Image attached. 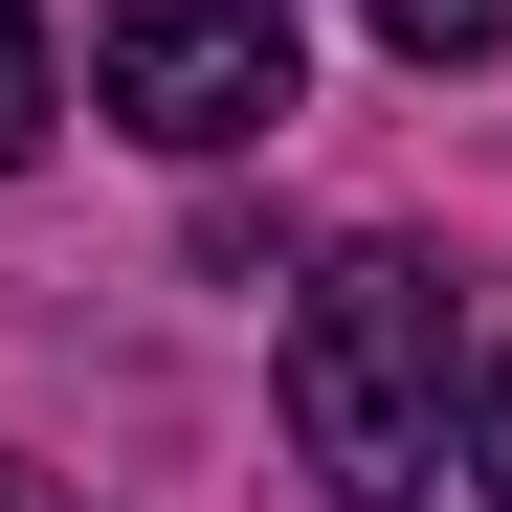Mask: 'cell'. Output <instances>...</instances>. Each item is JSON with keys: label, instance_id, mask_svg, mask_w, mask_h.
Masks as SVG:
<instances>
[{"label": "cell", "instance_id": "6da1fadb", "mask_svg": "<svg viewBox=\"0 0 512 512\" xmlns=\"http://www.w3.org/2000/svg\"><path fill=\"white\" fill-rule=\"evenodd\" d=\"M290 446L334 512H423L468 468V334H446V268L423 245H334V268L290 290Z\"/></svg>", "mask_w": 512, "mask_h": 512}, {"label": "cell", "instance_id": "7a4b0ae2", "mask_svg": "<svg viewBox=\"0 0 512 512\" xmlns=\"http://www.w3.org/2000/svg\"><path fill=\"white\" fill-rule=\"evenodd\" d=\"M290 0H112V45H90V112L156 134V156H245L290 112Z\"/></svg>", "mask_w": 512, "mask_h": 512}, {"label": "cell", "instance_id": "3957f363", "mask_svg": "<svg viewBox=\"0 0 512 512\" xmlns=\"http://www.w3.org/2000/svg\"><path fill=\"white\" fill-rule=\"evenodd\" d=\"M67 134V67H45V0H0V179Z\"/></svg>", "mask_w": 512, "mask_h": 512}, {"label": "cell", "instance_id": "277c9868", "mask_svg": "<svg viewBox=\"0 0 512 512\" xmlns=\"http://www.w3.org/2000/svg\"><path fill=\"white\" fill-rule=\"evenodd\" d=\"M379 45H401V67H490V45H512V0H379Z\"/></svg>", "mask_w": 512, "mask_h": 512}, {"label": "cell", "instance_id": "5b68a950", "mask_svg": "<svg viewBox=\"0 0 512 512\" xmlns=\"http://www.w3.org/2000/svg\"><path fill=\"white\" fill-rule=\"evenodd\" d=\"M468 490H490V512H512V357H490V379H468Z\"/></svg>", "mask_w": 512, "mask_h": 512}, {"label": "cell", "instance_id": "8992f818", "mask_svg": "<svg viewBox=\"0 0 512 512\" xmlns=\"http://www.w3.org/2000/svg\"><path fill=\"white\" fill-rule=\"evenodd\" d=\"M0 512H45V490H23V468H0Z\"/></svg>", "mask_w": 512, "mask_h": 512}]
</instances>
